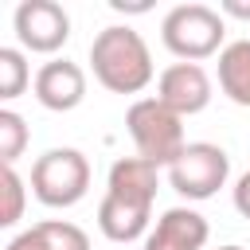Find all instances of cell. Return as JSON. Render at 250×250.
I'll return each instance as SVG.
<instances>
[{
	"label": "cell",
	"instance_id": "obj_10",
	"mask_svg": "<svg viewBox=\"0 0 250 250\" xmlns=\"http://www.w3.org/2000/svg\"><path fill=\"white\" fill-rule=\"evenodd\" d=\"M148 219H152V203L148 199L105 191V199L98 203V230L109 242H137L141 234H148Z\"/></svg>",
	"mask_w": 250,
	"mask_h": 250
},
{
	"label": "cell",
	"instance_id": "obj_14",
	"mask_svg": "<svg viewBox=\"0 0 250 250\" xmlns=\"http://www.w3.org/2000/svg\"><path fill=\"white\" fill-rule=\"evenodd\" d=\"M27 148V125L16 109H0V160L16 168V160Z\"/></svg>",
	"mask_w": 250,
	"mask_h": 250
},
{
	"label": "cell",
	"instance_id": "obj_13",
	"mask_svg": "<svg viewBox=\"0 0 250 250\" xmlns=\"http://www.w3.org/2000/svg\"><path fill=\"white\" fill-rule=\"evenodd\" d=\"M27 82H35V78H31V70H27L23 51L0 47V98H4V102L20 98V94L27 90Z\"/></svg>",
	"mask_w": 250,
	"mask_h": 250
},
{
	"label": "cell",
	"instance_id": "obj_8",
	"mask_svg": "<svg viewBox=\"0 0 250 250\" xmlns=\"http://www.w3.org/2000/svg\"><path fill=\"white\" fill-rule=\"evenodd\" d=\"M31 90H35V98H39L43 109H51V113H70V109H78L82 98H86V70H82L78 62H70V59H51V62H43V66L35 70Z\"/></svg>",
	"mask_w": 250,
	"mask_h": 250
},
{
	"label": "cell",
	"instance_id": "obj_18",
	"mask_svg": "<svg viewBox=\"0 0 250 250\" xmlns=\"http://www.w3.org/2000/svg\"><path fill=\"white\" fill-rule=\"evenodd\" d=\"M234 211L242 219H250V172L238 176V184H234Z\"/></svg>",
	"mask_w": 250,
	"mask_h": 250
},
{
	"label": "cell",
	"instance_id": "obj_17",
	"mask_svg": "<svg viewBox=\"0 0 250 250\" xmlns=\"http://www.w3.org/2000/svg\"><path fill=\"white\" fill-rule=\"evenodd\" d=\"M4 250H47V242H43V234H39V227H31V230H23V234H16Z\"/></svg>",
	"mask_w": 250,
	"mask_h": 250
},
{
	"label": "cell",
	"instance_id": "obj_5",
	"mask_svg": "<svg viewBox=\"0 0 250 250\" xmlns=\"http://www.w3.org/2000/svg\"><path fill=\"white\" fill-rule=\"evenodd\" d=\"M227 176H230V156L211 141H191L180 152V160L168 168V184L184 199H195V203L211 199L227 184Z\"/></svg>",
	"mask_w": 250,
	"mask_h": 250
},
{
	"label": "cell",
	"instance_id": "obj_9",
	"mask_svg": "<svg viewBox=\"0 0 250 250\" xmlns=\"http://www.w3.org/2000/svg\"><path fill=\"white\" fill-rule=\"evenodd\" d=\"M207 219L191 207H168L156 227L145 234V250H203L207 246Z\"/></svg>",
	"mask_w": 250,
	"mask_h": 250
},
{
	"label": "cell",
	"instance_id": "obj_6",
	"mask_svg": "<svg viewBox=\"0 0 250 250\" xmlns=\"http://www.w3.org/2000/svg\"><path fill=\"white\" fill-rule=\"evenodd\" d=\"M16 39L31 55H55L70 39V16L55 0H23L12 16Z\"/></svg>",
	"mask_w": 250,
	"mask_h": 250
},
{
	"label": "cell",
	"instance_id": "obj_15",
	"mask_svg": "<svg viewBox=\"0 0 250 250\" xmlns=\"http://www.w3.org/2000/svg\"><path fill=\"white\" fill-rule=\"evenodd\" d=\"M35 227H39L47 250H90L86 230L74 227V223H66V219H47V223H35Z\"/></svg>",
	"mask_w": 250,
	"mask_h": 250
},
{
	"label": "cell",
	"instance_id": "obj_11",
	"mask_svg": "<svg viewBox=\"0 0 250 250\" xmlns=\"http://www.w3.org/2000/svg\"><path fill=\"white\" fill-rule=\"evenodd\" d=\"M156 176H160V168L156 164H148V160H141V156H121V160H113V168H109V184H105V191H113V195H133V199H156Z\"/></svg>",
	"mask_w": 250,
	"mask_h": 250
},
{
	"label": "cell",
	"instance_id": "obj_7",
	"mask_svg": "<svg viewBox=\"0 0 250 250\" xmlns=\"http://www.w3.org/2000/svg\"><path fill=\"white\" fill-rule=\"evenodd\" d=\"M156 98L180 117L203 113L207 102H211V78L199 62H172L156 78Z\"/></svg>",
	"mask_w": 250,
	"mask_h": 250
},
{
	"label": "cell",
	"instance_id": "obj_3",
	"mask_svg": "<svg viewBox=\"0 0 250 250\" xmlns=\"http://www.w3.org/2000/svg\"><path fill=\"white\" fill-rule=\"evenodd\" d=\"M223 35H227V23L207 4H176L160 23V39L180 62L211 59L215 51H223Z\"/></svg>",
	"mask_w": 250,
	"mask_h": 250
},
{
	"label": "cell",
	"instance_id": "obj_2",
	"mask_svg": "<svg viewBox=\"0 0 250 250\" xmlns=\"http://www.w3.org/2000/svg\"><path fill=\"white\" fill-rule=\"evenodd\" d=\"M125 129L137 145V156L156 164V168H172L180 160V152L188 148L184 117L172 113L160 98H137L125 113Z\"/></svg>",
	"mask_w": 250,
	"mask_h": 250
},
{
	"label": "cell",
	"instance_id": "obj_19",
	"mask_svg": "<svg viewBox=\"0 0 250 250\" xmlns=\"http://www.w3.org/2000/svg\"><path fill=\"white\" fill-rule=\"evenodd\" d=\"M219 16H238V20H250V4H238V0H223Z\"/></svg>",
	"mask_w": 250,
	"mask_h": 250
},
{
	"label": "cell",
	"instance_id": "obj_1",
	"mask_svg": "<svg viewBox=\"0 0 250 250\" xmlns=\"http://www.w3.org/2000/svg\"><path fill=\"white\" fill-rule=\"evenodd\" d=\"M90 66L94 78L109 90V94H141L152 82V55L148 43L141 39V31L109 23L94 35L90 43Z\"/></svg>",
	"mask_w": 250,
	"mask_h": 250
},
{
	"label": "cell",
	"instance_id": "obj_16",
	"mask_svg": "<svg viewBox=\"0 0 250 250\" xmlns=\"http://www.w3.org/2000/svg\"><path fill=\"white\" fill-rule=\"evenodd\" d=\"M0 191H4V211H0V227H16L20 215H23V199H27V188L20 180V172L12 164H4L0 172Z\"/></svg>",
	"mask_w": 250,
	"mask_h": 250
},
{
	"label": "cell",
	"instance_id": "obj_20",
	"mask_svg": "<svg viewBox=\"0 0 250 250\" xmlns=\"http://www.w3.org/2000/svg\"><path fill=\"white\" fill-rule=\"evenodd\" d=\"M219 250H242V246H234V242H230V246H219Z\"/></svg>",
	"mask_w": 250,
	"mask_h": 250
},
{
	"label": "cell",
	"instance_id": "obj_12",
	"mask_svg": "<svg viewBox=\"0 0 250 250\" xmlns=\"http://www.w3.org/2000/svg\"><path fill=\"white\" fill-rule=\"evenodd\" d=\"M219 86L234 105H250V39H234L219 51Z\"/></svg>",
	"mask_w": 250,
	"mask_h": 250
},
{
	"label": "cell",
	"instance_id": "obj_4",
	"mask_svg": "<svg viewBox=\"0 0 250 250\" xmlns=\"http://www.w3.org/2000/svg\"><path fill=\"white\" fill-rule=\"evenodd\" d=\"M90 188V160L78 148H47L31 164V191L43 207H74Z\"/></svg>",
	"mask_w": 250,
	"mask_h": 250
}]
</instances>
